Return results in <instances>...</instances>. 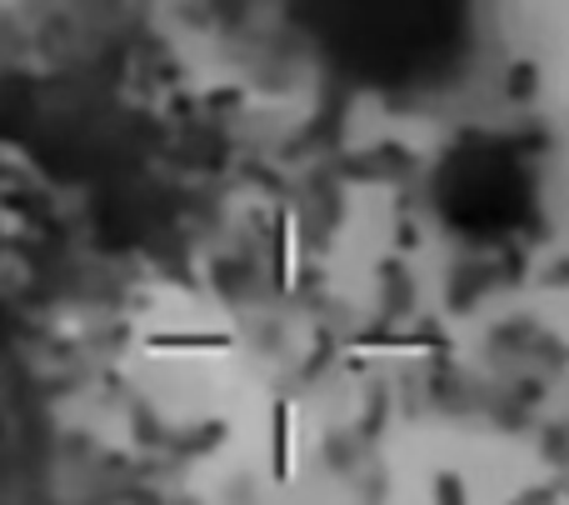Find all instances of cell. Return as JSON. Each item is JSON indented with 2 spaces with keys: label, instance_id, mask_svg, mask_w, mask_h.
Masks as SVG:
<instances>
[]
</instances>
